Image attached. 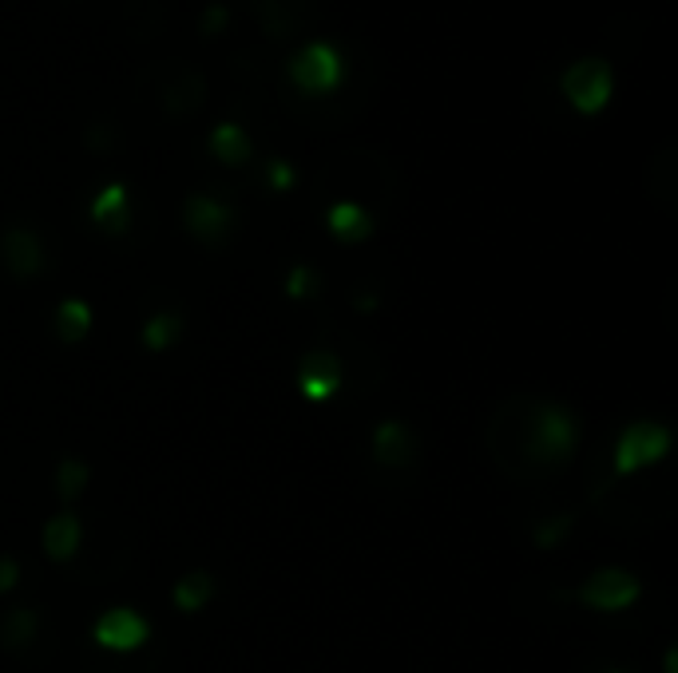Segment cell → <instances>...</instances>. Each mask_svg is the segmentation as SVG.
<instances>
[{"mask_svg":"<svg viewBox=\"0 0 678 673\" xmlns=\"http://www.w3.org/2000/svg\"><path fill=\"white\" fill-rule=\"evenodd\" d=\"M612 673H623V670H612Z\"/></svg>","mask_w":678,"mask_h":673,"instance_id":"cell-26","label":"cell"},{"mask_svg":"<svg viewBox=\"0 0 678 673\" xmlns=\"http://www.w3.org/2000/svg\"><path fill=\"white\" fill-rule=\"evenodd\" d=\"M183 227L198 242H222L234 227V210L215 195H191L183 203Z\"/></svg>","mask_w":678,"mask_h":673,"instance_id":"cell-8","label":"cell"},{"mask_svg":"<svg viewBox=\"0 0 678 673\" xmlns=\"http://www.w3.org/2000/svg\"><path fill=\"white\" fill-rule=\"evenodd\" d=\"M670 444H675V436H670L667 424L631 420L623 432H619V440H615L612 464L619 476H634V472H646V467H655L658 460H667Z\"/></svg>","mask_w":678,"mask_h":673,"instance_id":"cell-2","label":"cell"},{"mask_svg":"<svg viewBox=\"0 0 678 673\" xmlns=\"http://www.w3.org/2000/svg\"><path fill=\"white\" fill-rule=\"evenodd\" d=\"M88 479H92V467L84 460L76 456L60 460V467H56V495L64 503H76L88 491Z\"/></svg>","mask_w":678,"mask_h":673,"instance_id":"cell-19","label":"cell"},{"mask_svg":"<svg viewBox=\"0 0 678 673\" xmlns=\"http://www.w3.org/2000/svg\"><path fill=\"white\" fill-rule=\"evenodd\" d=\"M227 21H230V9H227V4H210V9L203 12V33H207V36L222 33V28H227Z\"/></svg>","mask_w":678,"mask_h":673,"instance_id":"cell-23","label":"cell"},{"mask_svg":"<svg viewBox=\"0 0 678 673\" xmlns=\"http://www.w3.org/2000/svg\"><path fill=\"white\" fill-rule=\"evenodd\" d=\"M290 79L302 96H329L346 79V56L329 40H310L306 48L290 56Z\"/></svg>","mask_w":678,"mask_h":673,"instance_id":"cell-3","label":"cell"},{"mask_svg":"<svg viewBox=\"0 0 678 673\" xmlns=\"http://www.w3.org/2000/svg\"><path fill=\"white\" fill-rule=\"evenodd\" d=\"M140 337L152 353H167V348L183 337V317H179L175 309H159V314H152L147 321H143Z\"/></svg>","mask_w":678,"mask_h":673,"instance_id":"cell-17","label":"cell"},{"mask_svg":"<svg viewBox=\"0 0 678 673\" xmlns=\"http://www.w3.org/2000/svg\"><path fill=\"white\" fill-rule=\"evenodd\" d=\"M282 290H286V297H290V302H310V297H314L322 285H317V273L310 270V266H302V261H298V266H290V273H286Z\"/></svg>","mask_w":678,"mask_h":673,"instance_id":"cell-20","label":"cell"},{"mask_svg":"<svg viewBox=\"0 0 678 673\" xmlns=\"http://www.w3.org/2000/svg\"><path fill=\"white\" fill-rule=\"evenodd\" d=\"M40 547L52 563H72L84 547V523H80L76 511H56L52 519L45 523V535H40Z\"/></svg>","mask_w":678,"mask_h":673,"instance_id":"cell-11","label":"cell"},{"mask_svg":"<svg viewBox=\"0 0 678 673\" xmlns=\"http://www.w3.org/2000/svg\"><path fill=\"white\" fill-rule=\"evenodd\" d=\"M370 452H373V460H377L382 467L413 464L416 440H413V432H409V424L405 420H382L377 428H373Z\"/></svg>","mask_w":678,"mask_h":673,"instance_id":"cell-10","label":"cell"},{"mask_svg":"<svg viewBox=\"0 0 678 673\" xmlns=\"http://www.w3.org/2000/svg\"><path fill=\"white\" fill-rule=\"evenodd\" d=\"M326 227L338 242L353 246V242H365L373 234V215L362 207V203L341 198V203H334V207L326 210Z\"/></svg>","mask_w":678,"mask_h":673,"instance_id":"cell-13","label":"cell"},{"mask_svg":"<svg viewBox=\"0 0 678 673\" xmlns=\"http://www.w3.org/2000/svg\"><path fill=\"white\" fill-rule=\"evenodd\" d=\"M559 91H564V99H568L580 115H600L615 96V72L607 68V60L588 56V60H576V64L559 76Z\"/></svg>","mask_w":678,"mask_h":673,"instance_id":"cell-4","label":"cell"},{"mask_svg":"<svg viewBox=\"0 0 678 673\" xmlns=\"http://www.w3.org/2000/svg\"><path fill=\"white\" fill-rule=\"evenodd\" d=\"M266 186H270V191H278V195L294 191V186H298V167L286 163V159H270V163H266Z\"/></svg>","mask_w":678,"mask_h":673,"instance_id":"cell-21","label":"cell"},{"mask_svg":"<svg viewBox=\"0 0 678 673\" xmlns=\"http://www.w3.org/2000/svg\"><path fill=\"white\" fill-rule=\"evenodd\" d=\"M210 155L227 167H242L254 155V143H251V135L239 127V123L227 120V123H219V127L210 131Z\"/></svg>","mask_w":678,"mask_h":673,"instance_id":"cell-15","label":"cell"},{"mask_svg":"<svg viewBox=\"0 0 678 673\" xmlns=\"http://www.w3.org/2000/svg\"><path fill=\"white\" fill-rule=\"evenodd\" d=\"M639 595H643V583L627 566H600L580 587V602L595 614H623L639 602Z\"/></svg>","mask_w":678,"mask_h":673,"instance_id":"cell-5","label":"cell"},{"mask_svg":"<svg viewBox=\"0 0 678 673\" xmlns=\"http://www.w3.org/2000/svg\"><path fill=\"white\" fill-rule=\"evenodd\" d=\"M0 258L16 278H36L45 270V242L28 227H9L0 234Z\"/></svg>","mask_w":678,"mask_h":673,"instance_id":"cell-9","label":"cell"},{"mask_svg":"<svg viewBox=\"0 0 678 673\" xmlns=\"http://www.w3.org/2000/svg\"><path fill=\"white\" fill-rule=\"evenodd\" d=\"M568 531H571V515H556V519H547L544 527L536 531V547H540V551H547V547H559Z\"/></svg>","mask_w":678,"mask_h":673,"instance_id":"cell-22","label":"cell"},{"mask_svg":"<svg viewBox=\"0 0 678 673\" xmlns=\"http://www.w3.org/2000/svg\"><path fill=\"white\" fill-rule=\"evenodd\" d=\"M16 583H21V563L4 554V559H0V595H12Z\"/></svg>","mask_w":678,"mask_h":673,"instance_id":"cell-24","label":"cell"},{"mask_svg":"<svg viewBox=\"0 0 678 673\" xmlns=\"http://www.w3.org/2000/svg\"><path fill=\"white\" fill-rule=\"evenodd\" d=\"M675 665H678L675 650H667V662H663V673H678V670H675Z\"/></svg>","mask_w":678,"mask_h":673,"instance_id":"cell-25","label":"cell"},{"mask_svg":"<svg viewBox=\"0 0 678 673\" xmlns=\"http://www.w3.org/2000/svg\"><path fill=\"white\" fill-rule=\"evenodd\" d=\"M583 424L571 413L568 404L559 401H540L528 416V460L544 467H564L580 452Z\"/></svg>","mask_w":678,"mask_h":673,"instance_id":"cell-1","label":"cell"},{"mask_svg":"<svg viewBox=\"0 0 678 673\" xmlns=\"http://www.w3.org/2000/svg\"><path fill=\"white\" fill-rule=\"evenodd\" d=\"M88 218L99 230H108V234H123L128 222H132V195H128V186L123 183L99 186L88 207Z\"/></svg>","mask_w":678,"mask_h":673,"instance_id":"cell-12","label":"cell"},{"mask_svg":"<svg viewBox=\"0 0 678 673\" xmlns=\"http://www.w3.org/2000/svg\"><path fill=\"white\" fill-rule=\"evenodd\" d=\"M92 321H96V314H92V305L84 297H64V302L56 305V333L68 345L84 341L92 333Z\"/></svg>","mask_w":678,"mask_h":673,"instance_id":"cell-16","label":"cell"},{"mask_svg":"<svg viewBox=\"0 0 678 673\" xmlns=\"http://www.w3.org/2000/svg\"><path fill=\"white\" fill-rule=\"evenodd\" d=\"M341 360L326 348H314L298 365V396L306 404H329L341 392Z\"/></svg>","mask_w":678,"mask_h":673,"instance_id":"cell-7","label":"cell"},{"mask_svg":"<svg viewBox=\"0 0 678 673\" xmlns=\"http://www.w3.org/2000/svg\"><path fill=\"white\" fill-rule=\"evenodd\" d=\"M210 598H215V575H207V571H186L171 587V602H175L179 614H203L210 607Z\"/></svg>","mask_w":678,"mask_h":673,"instance_id":"cell-14","label":"cell"},{"mask_svg":"<svg viewBox=\"0 0 678 673\" xmlns=\"http://www.w3.org/2000/svg\"><path fill=\"white\" fill-rule=\"evenodd\" d=\"M36 626H40V614L33 607H12L4 626H0V641H4V650H24V646H33L36 638Z\"/></svg>","mask_w":678,"mask_h":673,"instance_id":"cell-18","label":"cell"},{"mask_svg":"<svg viewBox=\"0 0 678 673\" xmlns=\"http://www.w3.org/2000/svg\"><path fill=\"white\" fill-rule=\"evenodd\" d=\"M92 641L108 653H135L152 641V622L132 607H111L92 626Z\"/></svg>","mask_w":678,"mask_h":673,"instance_id":"cell-6","label":"cell"}]
</instances>
